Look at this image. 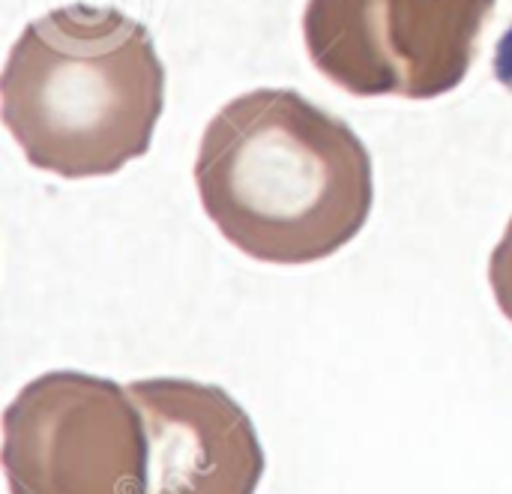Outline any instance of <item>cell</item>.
Wrapping results in <instances>:
<instances>
[{
  "mask_svg": "<svg viewBox=\"0 0 512 494\" xmlns=\"http://www.w3.org/2000/svg\"><path fill=\"white\" fill-rule=\"evenodd\" d=\"M204 213L243 255L300 267L345 249L375 204L372 156L297 90H249L207 123L195 159Z\"/></svg>",
  "mask_w": 512,
  "mask_h": 494,
  "instance_id": "1",
  "label": "cell"
},
{
  "mask_svg": "<svg viewBox=\"0 0 512 494\" xmlns=\"http://www.w3.org/2000/svg\"><path fill=\"white\" fill-rule=\"evenodd\" d=\"M498 0H309L303 39L315 69L351 96L438 99L477 57Z\"/></svg>",
  "mask_w": 512,
  "mask_h": 494,
  "instance_id": "4",
  "label": "cell"
},
{
  "mask_svg": "<svg viewBox=\"0 0 512 494\" xmlns=\"http://www.w3.org/2000/svg\"><path fill=\"white\" fill-rule=\"evenodd\" d=\"M150 441L147 494H255L264 447L249 414L222 387L189 378L129 384Z\"/></svg>",
  "mask_w": 512,
  "mask_h": 494,
  "instance_id": "5",
  "label": "cell"
},
{
  "mask_svg": "<svg viewBox=\"0 0 512 494\" xmlns=\"http://www.w3.org/2000/svg\"><path fill=\"white\" fill-rule=\"evenodd\" d=\"M3 126L24 159L63 180L108 177L150 150L165 66L150 30L114 6H57L15 39Z\"/></svg>",
  "mask_w": 512,
  "mask_h": 494,
  "instance_id": "2",
  "label": "cell"
},
{
  "mask_svg": "<svg viewBox=\"0 0 512 494\" xmlns=\"http://www.w3.org/2000/svg\"><path fill=\"white\" fill-rule=\"evenodd\" d=\"M489 285L495 294L498 309L504 312V318L512 324V219L504 231V237L498 240L492 261H489Z\"/></svg>",
  "mask_w": 512,
  "mask_h": 494,
  "instance_id": "6",
  "label": "cell"
},
{
  "mask_svg": "<svg viewBox=\"0 0 512 494\" xmlns=\"http://www.w3.org/2000/svg\"><path fill=\"white\" fill-rule=\"evenodd\" d=\"M9 494H147L150 441L129 387L45 372L3 411Z\"/></svg>",
  "mask_w": 512,
  "mask_h": 494,
  "instance_id": "3",
  "label": "cell"
}]
</instances>
